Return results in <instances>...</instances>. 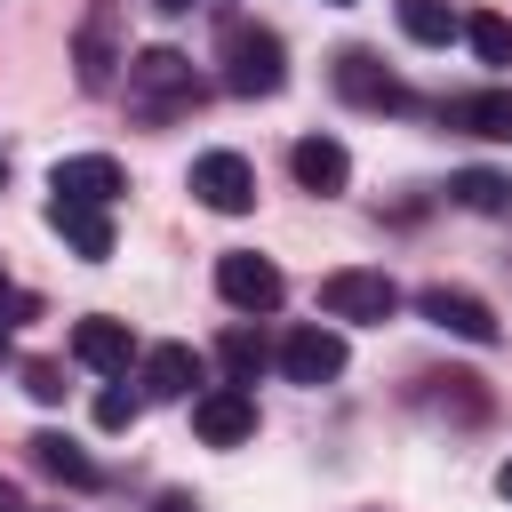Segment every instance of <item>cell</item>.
<instances>
[{
    "instance_id": "7a4b0ae2",
    "label": "cell",
    "mask_w": 512,
    "mask_h": 512,
    "mask_svg": "<svg viewBox=\"0 0 512 512\" xmlns=\"http://www.w3.org/2000/svg\"><path fill=\"white\" fill-rule=\"evenodd\" d=\"M128 104L136 112H192L200 104V72H192V56L184 48H136L128 56Z\"/></svg>"
},
{
    "instance_id": "8fae6325",
    "label": "cell",
    "mask_w": 512,
    "mask_h": 512,
    "mask_svg": "<svg viewBox=\"0 0 512 512\" xmlns=\"http://www.w3.org/2000/svg\"><path fill=\"white\" fill-rule=\"evenodd\" d=\"M136 384H144V400H200L208 360H200L192 344H152V352L136 360Z\"/></svg>"
},
{
    "instance_id": "9a60e30c",
    "label": "cell",
    "mask_w": 512,
    "mask_h": 512,
    "mask_svg": "<svg viewBox=\"0 0 512 512\" xmlns=\"http://www.w3.org/2000/svg\"><path fill=\"white\" fill-rule=\"evenodd\" d=\"M288 168H296L304 192H344V184H352V152H344L336 136H296V144H288Z\"/></svg>"
},
{
    "instance_id": "6da1fadb",
    "label": "cell",
    "mask_w": 512,
    "mask_h": 512,
    "mask_svg": "<svg viewBox=\"0 0 512 512\" xmlns=\"http://www.w3.org/2000/svg\"><path fill=\"white\" fill-rule=\"evenodd\" d=\"M216 48H224V88H232V96H280V80H288V48H280L272 24L232 16Z\"/></svg>"
},
{
    "instance_id": "f1b7e54d",
    "label": "cell",
    "mask_w": 512,
    "mask_h": 512,
    "mask_svg": "<svg viewBox=\"0 0 512 512\" xmlns=\"http://www.w3.org/2000/svg\"><path fill=\"white\" fill-rule=\"evenodd\" d=\"M328 8H344V0H328Z\"/></svg>"
},
{
    "instance_id": "7c38bea8",
    "label": "cell",
    "mask_w": 512,
    "mask_h": 512,
    "mask_svg": "<svg viewBox=\"0 0 512 512\" xmlns=\"http://www.w3.org/2000/svg\"><path fill=\"white\" fill-rule=\"evenodd\" d=\"M48 192H56V200H104V208H112V200L128 192V176H120L112 152H72V160L48 168Z\"/></svg>"
},
{
    "instance_id": "9c48e42d",
    "label": "cell",
    "mask_w": 512,
    "mask_h": 512,
    "mask_svg": "<svg viewBox=\"0 0 512 512\" xmlns=\"http://www.w3.org/2000/svg\"><path fill=\"white\" fill-rule=\"evenodd\" d=\"M416 312H424L432 328L464 336V344H496V336H504V320H496L472 288H448V280H440V288H424V296H416Z\"/></svg>"
},
{
    "instance_id": "7402d4cb",
    "label": "cell",
    "mask_w": 512,
    "mask_h": 512,
    "mask_svg": "<svg viewBox=\"0 0 512 512\" xmlns=\"http://www.w3.org/2000/svg\"><path fill=\"white\" fill-rule=\"evenodd\" d=\"M136 416H144V392H128V384H104V392H96V424H104V432H128Z\"/></svg>"
},
{
    "instance_id": "2e32d148",
    "label": "cell",
    "mask_w": 512,
    "mask_h": 512,
    "mask_svg": "<svg viewBox=\"0 0 512 512\" xmlns=\"http://www.w3.org/2000/svg\"><path fill=\"white\" fill-rule=\"evenodd\" d=\"M48 224H56L88 264L112 256V208H104V200H48Z\"/></svg>"
},
{
    "instance_id": "cb8c5ba5",
    "label": "cell",
    "mask_w": 512,
    "mask_h": 512,
    "mask_svg": "<svg viewBox=\"0 0 512 512\" xmlns=\"http://www.w3.org/2000/svg\"><path fill=\"white\" fill-rule=\"evenodd\" d=\"M16 312H32V296H24V288H8V280H0V352H8V328H16Z\"/></svg>"
},
{
    "instance_id": "3957f363",
    "label": "cell",
    "mask_w": 512,
    "mask_h": 512,
    "mask_svg": "<svg viewBox=\"0 0 512 512\" xmlns=\"http://www.w3.org/2000/svg\"><path fill=\"white\" fill-rule=\"evenodd\" d=\"M328 80H336V96H344V104H360V112H408V104H416V96H408V80H400L376 48H344Z\"/></svg>"
},
{
    "instance_id": "83f0119b",
    "label": "cell",
    "mask_w": 512,
    "mask_h": 512,
    "mask_svg": "<svg viewBox=\"0 0 512 512\" xmlns=\"http://www.w3.org/2000/svg\"><path fill=\"white\" fill-rule=\"evenodd\" d=\"M152 8H160V16H184V8H192V0H152Z\"/></svg>"
},
{
    "instance_id": "4fadbf2b",
    "label": "cell",
    "mask_w": 512,
    "mask_h": 512,
    "mask_svg": "<svg viewBox=\"0 0 512 512\" xmlns=\"http://www.w3.org/2000/svg\"><path fill=\"white\" fill-rule=\"evenodd\" d=\"M72 352H80V368H96V376H128V360H144L136 336H128V320H112V312H88V320L72 328Z\"/></svg>"
},
{
    "instance_id": "e0dca14e",
    "label": "cell",
    "mask_w": 512,
    "mask_h": 512,
    "mask_svg": "<svg viewBox=\"0 0 512 512\" xmlns=\"http://www.w3.org/2000/svg\"><path fill=\"white\" fill-rule=\"evenodd\" d=\"M32 464L48 480H64V488H96V456L80 440H64V432H32Z\"/></svg>"
},
{
    "instance_id": "277c9868",
    "label": "cell",
    "mask_w": 512,
    "mask_h": 512,
    "mask_svg": "<svg viewBox=\"0 0 512 512\" xmlns=\"http://www.w3.org/2000/svg\"><path fill=\"white\" fill-rule=\"evenodd\" d=\"M216 296L256 320V312H272V304L288 296V280H280V264L256 256V248H224V256H216Z\"/></svg>"
},
{
    "instance_id": "4316f807",
    "label": "cell",
    "mask_w": 512,
    "mask_h": 512,
    "mask_svg": "<svg viewBox=\"0 0 512 512\" xmlns=\"http://www.w3.org/2000/svg\"><path fill=\"white\" fill-rule=\"evenodd\" d=\"M496 496H504V504H512V456H504V464H496Z\"/></svg>"
},
{
    "instance_id": "5bb4252c",
    "label": "cell",
    "mask_w": 512,
    "mask_h": 512,
    "mask_svg": "<svg viewBox=\"0 0 512 512\" xmlns=\"http://www.w3.org/2000/svg\"><path fill=\"white\" fill-rule=\"evenodd\" d=\"M440 120H448V128H464V136L512 144V88H464V96H448V104H440Z\"/></svg>"
},
{
    "instance_id": "603a6c76",
    "label": "cell",
    "mask_w": 512,
    "mask_h": 512,
    "mask_svg": "<svg viewBox=\"0 0 512 512\" xmlns=\"http://www.w3.org/2000/svg\"><path fill=\"white\" fill-rule=\"evenodd\" d=\"M24 392H32L40 408H56V400H64V368H56V360H24Z\"/></svg>"
},
{
    "instance_id": "8992f818",
    "label": "cell",
    "mask_w": 512,
    "mask_h": 512,
    "mask_svg": "<svg viewBox=\"0 0 512 512\" xmlns=\"http://www.w3.org/2000/svg\"><path fill=\"white\" fill-rule=\"evenodd\" d=\"M192 200L216 208V216H248L256 208V168L240 152H200L192 160Z\"/></svg>"
},
{
    "instance_id": "ffe728a7",
    "label": "cell",
    "mask_w": 512,
    "mask_h": 512,
    "mask_svg": "<svg viewBox=\"0 0 512 512\" xmlns=\"http://www.w3.org/2000/svg\"><path fill=\"white\" fill-rule=\"evenodd\" d=\"M448 200L456 208H480V216H504L512 208V184L496 168H464V176H448Z\"/></svg>"
},
{
    "instance_id": "d6986e66",
    "label": "cell",
    "mask_w": 512,
    "mask_h": 512,
    "mask_svg": "<svg viewBox=\"0 0 512 512\" xmlns=\"http://www.w3.org/2000/svg\"><path fill=\"white\" fill-rule=\"evenodd\" d=\"M216 360H224V376H232V384H256V376H264V360H272V344H264L248 320H232V328L216 336Z\"/></svg>"
},
{
    "instance_id": "ba28073f",
    "label": "cell",
    "mask_w": 512,
    "mask_h": 512,
    "mask_svg": "<svg viewBox=\"0 0 512 512\" xmlns=\"http://www.w3.org/2000/svg\"><path fill=\"white\" fill-rule=\"evenodd\" d=\"M72 64H80V88H112V72L128 64V56H120V8H112V0H96V8L80 16Z\"/></svg>"
},
{
    "instance_id": "ac0fdd59",
    "label": "cell",
    "mask_w": 512,
    "mask_h": 512,
    "mask_svg": "<svg viewBox=\"0 0 512 512\" xmlns=\"http://www.w3.org/2000/svg\"><path fill=\"white\" fill-rule=\"evenodd\" d=\"M400 8V32L416 40V48H448L456 32H464V16L448 8V0H392Z\"/></svg>"
},
{
    "instance_id": "5b68a950",
    "label": "cell",
    "mask_w": 512,
    "mask_h": 512,
    "mask_svg": "<svg viewBox=\"0 0 512 512\" xmlns=\"http://www.w3.org/2000/svg\"><path fill=\"white\" fill-rule=\"evenodd\" d=\"M320 312L376 328V320L400 312V288H392V272H360V264H352V272H328V280H320Z\"/></svg>"
},
{
    "instance_id": "52a82bcc",
    "label": "cell",
    "mask_w": 512,
    "mask_h": 512,
    "mask_svg": "<svg viewBox=\"0 0 512 512\" xmlns=\"http://www.w3.org/2000/svg\"><path fill=\"white\" fill-rule=\"evenodd\" d=\"M192 432H200L208 448H240V440L256 432V392H248V384H232V376H224V384H208V392L192 400Z\"/></svg>"
},
{
    "instance_id": "484cf974",
    "label": "cell",
    "mask_w": 512,
    "mask_h": 512,
    "mask_svg": "<svg viewBox=\"0 0 512 512\" xmlns=\"http://www.w3.org/2000/svg\"><path fill=\"white\" fill-rule=\"evenodd\" d=\"M0 512H32V504L16 496V480H0Z\"/></svg>"
},
{
    "instance_id": "d4e9b609",
    "label": "cell",
    "mask_w": 512,
    "mask_h": 512,
    "mask_svg": "<svg viewBox=\"0 0 512 512\" xmlns=\"http://www.w3.org/2000/svg\"><path fill=\"white\" fill-rule=\"evenodd\" d=\"M152 512H200V504H192L184 488H168V496H152Z\"/></svg>"
},
{
    "instance_id": "30bf717a",
    "label": "cell",
    "mask_w": 512,
    "mask_h": 512,
    "mask_svg": "<svg viewBox=\"0 0 512 512\" xmlns=\"http://www.w3.org/2000/svg\"><path fill=\"white\" fill-rule=\"evenodd\" d=\"M280 376H288V384H336V376H344V336L320 328V320L288 328V344H280Z\"/></svg>"
},
{
    "instance_id": "44dd1931",
    "label": "cell",
    "mask_w": 512,
    "mask_h": 512,
    "mask_svg": "<svg viewBox=\"0 0 512 512\" xmlns=\"http://www.w3.org/2000/svg\"><path fill=\"white\" fill-rule=\"evenodd\" d=\"M464 40H472V56L480 64H512V16H496V8H480V16H464Z\"/></svg>"
}]
</instances>
